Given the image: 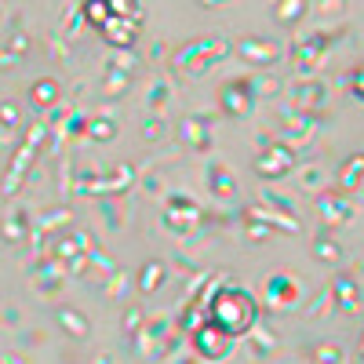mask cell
<instances>
[{
	"instance_id": "6da1fadb",
	"label": "cell",
	"mask_w": 364,
	"mask_h": 364,
	"mask_svg": "<svg viewBox=\"0 0 364 364\" xmlns=\"http://www.w3.org/2000/svg\"><path fill=\"white\" fill-rule=\"evenodd\" d=\"M255 299L240 288H219L215 299H211V324H219L226 336H245V331L255 324Z\"/></svg>"
},
{
	"instance_id": "7a4b0ae2",
	"label": "cell",
	"mask_w": 364,
	"mask_h": 364,
	"mask_svg": "<svg viewBox=\"0 0 364 364\" xmlns=\"http://www.w3.org/2000/svg\"><path fill=\"white\" fill-rule=\"evenodd\" d=\"M197 350L204 353V357H226L230 353V336L219 328V324H204V328H197Z\"/></svg>"
},
{
	"instance_id": "3957f363",
	"label": "cell",
	"mask_w": 364,
	"mask_h": 364,
	"mask_svg": "<svg viewBox=\"0 0 364 364\" xmlns=\"http://www.w3.org/2000/svg\"><path fill=\"white\" fill-rule=\"evenodd\" d=\"M102 33H106V41H109V44L128 48V44L135 41V22H132V18H120V15H106Z\"/></svg>"
},
{
	"instance_id": "277c9868",
	"label": "cell",
	"mask_w": 364,
	"mask_h": 364,
	"mask_svg": "<svg viewBox=\"0 0 364 364\" xmlns=\"http://www.w3.org/2000/svg\"><path fill=\"white\" fill-rule=\"evenodd\" d=\"M106 11L120 15V18H132L135 15V0H106Z\"/></svg>"
},
{
	"instance_id": "5b68a950",
	"label": "cell",
	"mask_w": 364,
	"mask_h": 364,
	"mask_svg": "<svg viewBox=\"0 0 364 364\" xmlns=\"http://www.w3.org/2000/svg\"><path fill=\"white\" fill-rule=\"evenodd\" d=\"M84 15L95 22V26H102V22H106V0H87V4H84Z\"/></svg>"
},
{
	"instance_id": "8992f818",
	"label": "cell",
	"mask_w": 364,
	"mask_h": 364,
	"mask_svg": "<svg viewBox=\"0 0 364 364\" xmlns=\"http://www.w3.org/2000/svg\"><path fill=\"white\" fill-rule=\"evenodd\" d=\"M33 95H37V102H55V99H58V87H55L51 80H41V84L33 87Z\"/></svg>"
}]
</instances>
